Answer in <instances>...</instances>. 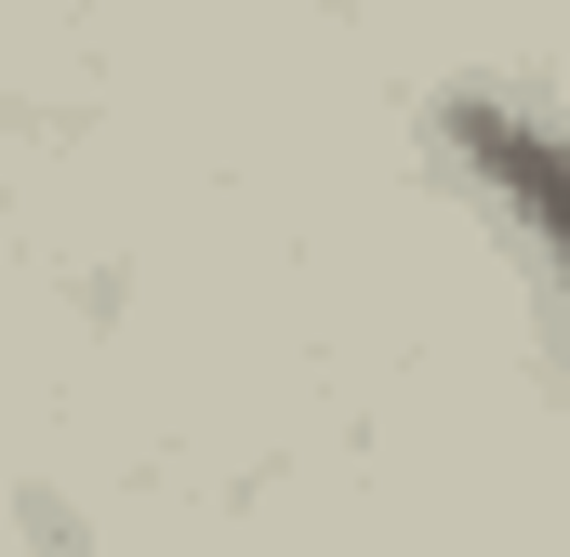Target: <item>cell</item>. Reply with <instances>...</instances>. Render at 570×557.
<instances>
[{
    "label": "cell",
    "mask_w": 570,
    "mask_h": 557,
    "mask_svg": "<svg viewBox=\"0 0 570 557\" xmlns=\"http://www.w3.org/2000/svg\"><path fill=\"white\" fill-rule=\"evenodd\" d=\"M438 146H451V173L504 213V240L531 253V278L558 292V319H570V134L544 107H518V94H451V107H438Z\"/></svg>",
    "instance_id": "1"
}]
</instances>
